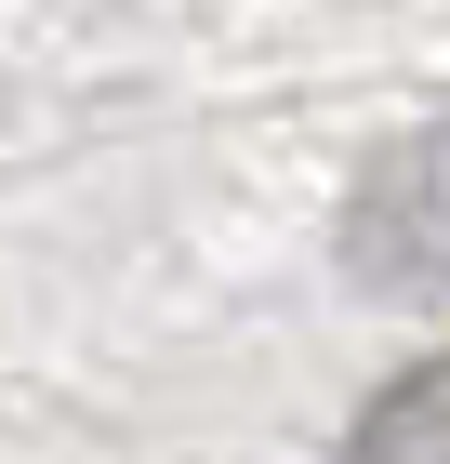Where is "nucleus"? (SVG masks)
Masks as SVG:
<instances>
[{
	"mask_svg": "<svg viewBox=\"0 0 450 464\" xmlns=\"http://www.w3.org/2000/svg\"><path fill=\"white\" fill-rule=\"evenodd\" d=\"M358 279L371 292H424V305L450 292V133L397 146L371 173V199H358Z\"/></svg>",
	"mask_w": 450,
	"mask_h": 464,
	"instance_id": "nucleus-1",
	"label": "nucleus"
},
{
	"mask_svg": "<svg viewBox=\"0 0 450 464\" xmlns=\"http://www.w3.org/2000/svg\"><path fill=\"white\" fill-rule=\"evenodd\" d=\"M358 464H450V358L397 372V385L358 411Z\"/></svg>",
	"mask_w": 450,
	"mask_h": 464,
	"instance_id": "nucleus-2",
	"label": "nucleus"
}]
</instances>
